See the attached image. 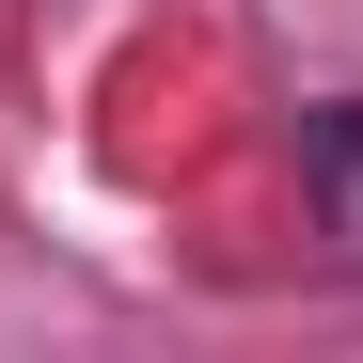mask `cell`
<instances>
[{
    "mask_svg": "<svg viewBox=\"0 0 363 363\" xmlns=\"http://www.w3.org/2000/svg\"><path fill=\"white\" fill-rule=\"evenodd\" d=\"M300 174H316V221L363 253V111H316V127H300Z\"/></svg>",
    "mask_w": 363,
    "mask_h": 363,
    "instance_id": "1",
    "label": "cell"
}]
</instances>
